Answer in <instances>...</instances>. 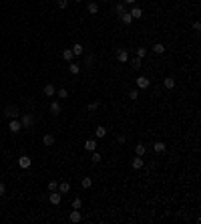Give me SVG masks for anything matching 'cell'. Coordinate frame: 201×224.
Segmentation results:
<instances>
[{
    "instance_id": "6da1fadb",
    "label": "cell",
    "mask_w": 201,
    "mask_h": 224,
    "mask_svg": "<svg viewBox=\"0 0 201 224\" xmlns=\"http://www.w3.org/2000/svg\"><path fill=\"white\" fill-rule=\"evenodd\" d=\"M135 83H137V89H149V85H151V79L145 77V75H139V77L135 79Z\"/></svg>"
},
{
    "instance_id": "7a4b0ae2",
    "label": "cell",
    "mask_w": 201,
    "mask_h": 224,
    "mask_svg": "<svg viewBox=\"0 0 201 224\" xmlns=\"http://www.w3.org/2000/svg\"><path fill=\"white\" fill-rule=\"evenodd\" d=\"M8 129L12 133H18V131H22V123L18 121V119H10V123H8Z\"/></svg>"
},
{
    "instance_id": "3957f363",
    "label": "cell",
    "mask_w": 201,
    "mask_h": 224,
    "mask_svg": "<svg viewBox=\"0 0 201 224\" xmlns=\"http://www.w3.org/2000/svg\"><path fill=\"white\" fill-rule=\"evenodd\" d=\"M20 123H22V127H30L34 123V117H32V113H24L22 115V119H20Z\"/></svg>"
},
{
    "instance_id": "277c9868",
    "label": "cell",
    "mask_w": 201,
    "mask_h": 224,
    "mask_svg": "<svg viewBox=\"0 0 201 224\" xmlns=\"http://www.w3.org/2000/svg\"><path fill=\"white\" fill-rule=\"evenodd\" d=\"M30 164H32V161H30L28 156H20V158H18V168H22V170H28Z\"/></svg>"
},
{
    "instance_id": "5b68a950",
    "label": "cell",
    "mask_w": 201,
    "mask_h": 224,
    "mask_svg": "<svg viewBox=\"0 0 201 224\" xmlns=\"http://www.w3.org/2000/svg\"><path fill=\"white\" fill-rule=\"evenodd\" d=\"M48 200H50V204L58 206V204H60V200H62V194H60V192H58V190H54L53 194L48 196Z\"/></svg>"
},
{
    "instance_id": "8992f818",
    "label": "cell",
    "mask_w": 201,
    "mask_h": 224,
    "mask_svg": "<svg viewBox=\"0 0 201 224\" xmlns=\"http://www.w3.org/2000/svg\"><path fill=\"white\" fill-rule=\"evenodd\" d=\"M117 61H119V63H129V53L125 49H119L117 51Z\"/></svg>"
},
{
    "instance_id": "52a82bcc",
    "label": "cell",
    "mask_w": 201,
    "mask_h": 224,
    "mask_svg": "<svg viewBox=\"0 0 201 224\" xmlns=\"http://www.w3.org/2000/svg\"><path fill=\"white\" fill-rule=\"evenodd\" d=\"M4 115L8 117V119H16V117H18V109H16V107H6L4 109Z\"/></svg>"
},
{
    "instance_id": "ba28073f",
    "label": "cell",
    "mask_w": 201,
    "mask_h": 224,
    "mask_svg": "<svg viewBox=\"0 0 201 224\" xmlns=\"http://www.w3.org/2000/svg\"><path fill=\"white\" fill-rule=\"evenodd\" d=\"M131 166H133L135 170H141V168L145 166V161H143V156H135V160L131 161Z\"/></svg>"
},
{
    "instance_id": "9c48e42d",
    "label": "cell",
    "mask_w": 201,
    "mask_h": 224,
    "mask_svg": "<svg viewBox=\"0 0 201 224\" xmlns=\"http://www.w3.org/2000/svg\"><path fill=\"white\" fill-rule=\"evenodd\" d=\"M131 16H133V20H139L141 16H143V10H141V6H133L131 8V12H129Z\"/></svg>"
},
{
    "instance_id": "30bf717a",
    "label": "cell",
    "mask_w": 201,
    "mask_h": 224,
    "mask_svg": "<svg viewBox=\"0 0 201 224\" xmlns=\"http://www.w3.org/2000/svg\"><path fill=\"white\" fill-rule=\"evenodd\" d=\"M71 51H72V55H77V57H79V55L85 53V47H82L81 43H75V44L71 47Z\"/></svg>"
},
{
    "instance_id": "8fae6325",
    "label": "cell",
    "mask_w": 201,
    "mask_h": 224,
    "mask_svg": "<svg viewBox=\"0 0 201 224\" xmlns=\"http://www.w3.org/2000/svg\"><path fill=\"white\" fill-rule=\"evenodd\" d=\"M165 150H167V146H165L163 141H155V143H153V151H155V154H163Z\"/></svg>"
},
{
    "instance_id": "7c38bea8",
    "label": "cell",
    "mask_w": 201,
    "mask_h": 224,
    "mask_svg": "<svg viewBox=\"0 0 201 224\" xmlns=\"http://www.w3.org/2000/svg\"><path fill=\"white\" fill-rule=\"evenodd\" d=\"M85 150L86 151H95L97 150V139H93V137H91V139H86L85 141Z\"/></svg>"
},
{
    "instance_id": "4fadbf2b",
    "label": "cell",
    "mask_w": 201,
    "mask_h": 224,
    "mask_svg": "<svg viewBox=\"0 0 201 224\" xmlns=\"http://www.w3.org/2000/svg\"><path fill=\"white\" fill-rule=\"evenodd\" d=\"M121 22H123L125 26H129L131 22H133V16H131L129 12H123V14H121Z\"/></svg>"
},
{
    "instance_id": "5bb4252c",
    "label": "cell",
    "mask_w": 201,
    "mask_h": 224,
    "mask_svg": "<svg viewBox=\"0 0 201 224\" xmlns=\"http://www.w3.org/2000/svg\"><path fill=\"white\" fill-rule=\"evenodd\" d=\"M81 212H79V210H75L72 208V212H71V216H68V220H71V222H81Z\"/></svg>"
},
{
    "instance_id": "9a60e30c",
    "label": "cell",
    "mask_w": 201,
    "mask_h": 224,
    "mask_svg": "<svg viewBox=\"0 0 201 224\" xmlns=\"http://www.w3.org/2000/svg\"><path fill=\"white\" fill-rule=\"evenodd\" d=\"M86 10H89L93 16L99 14V4H97V2H89V4H86Z\"/></svg>"
},
{
    "instance_id": "2e32d148",
    "label": "cell",
    "mask_w": 201,
    "mask_h": 224,
    "mask_svg": "<svg viewBox=\"0 0 201 224\" xmlns=\"http://www.w3.org/2000/svg\"><path fill=\"white\" fill-rule=\"evenodd\" d=\"M54 93H57V89H54V85H44V95H46V97H53Z\"/></svg>"
},
{
    "instance_id": "e0dca14e",
    "label": "cell",
    "mask_w": 201,
    "mask_h": 224,
    "mask_svg": "<svg viewBox=\"0 0 201 224\" xmlns=\"http://www.w3.org/2000/svg\"><path fill=\"white\" fill-rule=\"evenodd\" d=\"M135 154H137V156H145V154H147V146L137 143V146H135Z\"/></svg>"
},
{
    "instance_id": "ac0fdd59",
    "label": "cell",
    "mask_w": 201,
    "mask_h": 224,
    "mask_svg": "<svg viewBox=\"0 0 201 224\" xmlns=\"http://www.w3.org/2000/svg\"><path fill=\"white\" fill-rule=\"evenodd\" d=\"M58 192H60V194H67L68 190H71V184H68V182H60V184H58V188H57Z\"/></svg>"
},
{
    "instance_id": "d6986e66",
    "label": "cell",
    "mask_w": 201,
    "mask_h": 224,
    "mask_svg": "<svg viewBox=\"0 0 201 224\" xmlns=\"http://www.w3.org/2000/svg\"><path fill=\"white\" fill-rule=\"evenodd\" d=\"M42 143H44V146H53V143H54V135L44 133V135H42Z\"/></svg>"
},
{
    "instance_id": "ffe728a7",
    "label": "cell",
    "mask_w": 201,
    "mask_h": 224,
    "mask_svg": "<svg viewBox=\"0 0 201 224\" xmlns=\"http://www.w3.org/2000/svg\"><path fill=\"white\" fill-rule=\"evenodd\" d=\"M50 113H53V115H58V113H60V103L58 101L50 103Z\"/></svg>"
},
{
    "instance_id": "44dd1931",
    "label": "cell",
    "mask_w": 201,
    "mask_h": 224,
    "mask_svg": "<svg viewBox=\"0 0 201 224\" xmlns=\"http://www.w3.org/2000/svg\"><path fill=\"white\" fill-rule=\"evenodd\" d=\"M163 85H165V89H173V87H175V79H173V77L163 79Z\"/></svg>"
},
{
    "instance_id": "7402d4cb",
    "label": "cell",
    "mask_w": 201,
    "mask_h": 224,
    "mask_svg": "<svg viewBox=\"0 0 201 224\" xmlns=\"http://www.w3.org/2000/svg\"><path fill=\"white\" fill-rule=\"evenodd\" d=\"M95 135L99 137V139H100V137H105V135H107V127L99 125V127H97V129H95Z\"/></svg>"
},
{
    "instance_id": "603a6c76",
    "label": "cell",
    "mask_w": 201,
    "mask_h": 224,
    "mask_svg": "<svg viewBox=\"0 0 201 224\" xmlns=\"http://www.w3.org/2000/svg\"><path fill=\"white\" fill-rule=\"evenodd\" d=\"M141 63H143V59H139V57H135L133 61H131V67H133L135 71H139V69H141Z\"/></svg>"
},
{
    "instance_id": "cb8c5ba5",
    "label": "cell",
    "mask_w": 201,
    "mask_h": 224,
    "mask_svg": "<svg viewBox=\"0 0 201 224\" xmlns=\"http://www.w3.org/2000/svg\"><path fill=\"white\" fill-rule=\"evenodd\" d=\"M68 71H71L72 75H79V73H81V65H77V63H71V65H68Z\"/></svg>"
},
{
    "instance_id": "d4e9b609",
    "label": "cell",
    "mask_w": 201,
    "mask_h": 224,
    "mask_svg": "<svg viewBox=\"0 0 201 224\" xmlns=\"http://www.w3.org/2000/svg\"><path fill=\"white\" fill-rule=\"evenodd\" d=\"M153 51H155L157 55H163V53H165V44H161V43H155V44H153Z\"/></svg>"
},
{
    "instance_id": "484cf974",
    "label": "cell",
    "mask_w": 201,
    "mask_h": 224,
    "mask_svg": "<svg viewBox=\"0 0 201 224\" xmlns=\"http://www.w3.org/2000/svg\"><path fill=\"white\" fill-rule=\"evenodd\" d=\"M127 97H129V99H131V101H135V99L139 97V89H131V91H129V93H127Z\"/></svg>"
},
{
    "instance_id": "4316f807",
    "label": "cell",
    "mask_w": 201,
    "mask_h": 224,
    "mask_svg": "<svg viewBox=\"0 0 201 224\" xmlns=\"http://www.w3.org/2000/svg\"><path fill=\"white\" fill-rule=\"evenodd\" d=\"M72 57H75V55H72L71 49H64V51H62V59H64V61H71Z\"/></svg>"
},
{
    "instance_id": "83f0119b",
    "label": "cell",
    "mask_w": 201,
    "mask_h": 224,
    "mask_svg": "<svg viewBox=\"0 0 201 224\" xmlns=\"http://www.w3.org/2000/svg\"><path fill=\"white\" fill-rule=\"evenodd\" d=\"M115 12H117L119 16L125 12V4H123V2H117V4H115Z\"/></svg>"
},
{
    "instance_id": "f1b7e54d",
    "label": "cell",
    "mask_w": 201,
    "mask_h": 224,
    "mask_svg": "<svg viewBox=\"0 0 201 224\" xmlns=\"http://www.w3.org/2000/svg\"><path fill=\"white\" fill-rule=\"evenodd\" d=\"M72 208H75V210H81L82 208V200L81 198H75V200H72Z\"/></svg>"
},
{
    "instance_id": "f546056e",
    "label": "cell",
    "mask_w": 201,
    "mask_h": 224,
    "mask_svg": "<svg viewBox=\"0 0 201 224\" xmlns=\"http://www.w3.org/2000/svg\"><path fill=\"white\" fill-rule=\"evenodd\" d=\"M137 57L145 59V57H147V49H145V47H139V49H137Z\"/></svg>"
},
{
    "instance_id": "4dcf8cb0",
    "label": "cell",
    "mask_w": 201,
    "mask_h": 224,
    "mask_svg": "<svg viewBox=\"0 0 201 224\" xmlns=\"http://www.w3.org/2000/svg\"><path fill=\"white\" fill-rule=\"evenodd\" d=\"M91 154H93V164H99V161L103 160V158H100V154H99V151H91Z\"/></svg>"
},
{
    "instance_id": "1f68e13d",
    "label": "cell",
    "mask_w": 201,
    "mask_h": 224,
    "mask_svg": "<svg viewBox=\"0 0 201 224\" xmlns=\"http://www.w3.org/2000/svg\"><path fill=\"white\" fill-rule=\"evenodd\" d=\"M81 184H82V188H91V186H93V180H91V178H82Z\"/></svg>"
},
{
    "instance_id": "d6a6232c",
    "label": "cell",
    "mask_w": 201,
    "mask_h": 224,
    "mask_svg": "<svg viewBox=\"0 0 201 224\" xmlns=\"http://www.w3.org/2000/svg\"><path fill=\"white\" fill-rule=\"evenodd\" d=\"M57 95H58L60 99H67V97H68V91H67V89H58V93H57Z\"/></svg>"
},
{
    "instance_id": "836d02e7",
    "label": "cell",
    "mask_w": 201,
    "mask_h": 224,
    "mask_svg": "<svg viewBox=\"0 0 201 224\" xmlns=\"http://www.w3.org/2000/svg\"><path fill=\"white\" fill-rule=\"evenodd\" d=\"M57 188H58V182H54V180H50V182H48V190H50V192H54Z\"/></svg>"
},
{
    "instance_id": "e575fe53",
    "label": "cell",
    "mask_w": 201,
    "mask_h": 224,
    "mask_svg": "<svg viewBox=\"0 0 201 224\" xmlns=\"http://www.w3.org/2000/svg\"><path fill=\"white\" fill-rule=\"evenodd\" d=\"M86 109H89V111H97V109H99V103H97V101L89 103V107H86Z\"/></svg>"
},
{
    "instance_id": "d590c367",
    "label": "cell",
    "mask_w": 201,
    "mask_h": 224,
    "mask_svg": "<svg viewBox=\"0 0 201 224\" xmlns=\"http://www.w3.org/2000/svg\"><path fill=\"white\" fill-rule=\"evenodd\" d=\"M93 63H95V55H86V65L93 67Z\"/></svg>"
},
{
    "instance_id": "8d00e7d4",
    "label": "cell",
    "mask_w": 201,
    "mask_h": 224,
    "mask_svg": "<svg viewBox=\"0 0 201 224\" xmlns=\"http://www.w3.org/2000/svg\"><path fill=\"white\" fill-rule=\"evenodd\" d=\"M57 4H58V8H67V6H68V0H58Z\"/></svg>"
},
{
    "instance_id": "74e56055",
    "label": "cell",
    "mask_w": 201,
    "mask_h": 224,
    "mask_svg": "<svg viewBox=\"0 0 201 224\" xmlns=\"http://www.w3.org/2000/svg\"><path fill=\"white\" fill-rule=\"evenodd\" d=\"M4 194H6V186L0 184V196H4Z\"/></svg>"
},
{
    "instance_id": "f35d334b",
    "label": "cell",
    "mask_w": 201,
    "mask_h": 224,
    "mask_svg": "<svg viewBox=\"0 0 201 224\" xmlns=\"http://www.w3.org/2000/svg\"><path fill=\"white\" fill-rule=\"evenodd\" d=\"M193 30H201V25H199V22H193Z\"/></svg>"
},
{
    "instance_id": "ab89813d",
    "label": "cell",
    "mask_w": 201,
    "mask_h": 224,
    "mask_svg": "<svg viewBox=\"0 0 201 224\" xmlns=\"http://www.w3.org/2000/svg\"><path fill=\"white\" fill-rule=\"evenodd\" d=\"M125 4H135V0H123Z\"/></svg>"
},
{
    "instance_id": "60d3db41",
    "label": "cell",
    "mask_w": 201,
    "mask_h": 224,
    "mask_svg": "<svg viewBox=\"0 0 201 224\" xmlns=\"http://www.w3.org/2000/svg\"><path fill=\"white\" fill-rule=\"evenodd\" d=\"M77 2H82V0H77Z\"/></svg>"
}]
</instances>
